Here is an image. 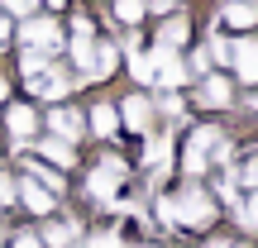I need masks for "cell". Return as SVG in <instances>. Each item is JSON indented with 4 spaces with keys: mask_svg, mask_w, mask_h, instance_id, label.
Wrapping results in <instances>:
<instances>
[{
    "mask_svg": "<svg viewBox=\"0 0 258 248\" xmlns=\"http://www.w3.org/2000/svg\"><path fill=\"white\" fill-rule=\"evenodd\" d=\"M148 215H153V224L163 234H206V229H215L220 224V201L211 196V186L206 182H196V177H186L182 186H172V191H153V201H148ZM172 239V243H177Z\"/></svg>",
    "mask_w": 258,
    "mask_h": 248,
    "instance_id": "1",
    "label": "cell"
},
{
    "mask_svg": "<svg viewBox=\"0 0 258 248\" xmlns=\"http://www.w3.org/2000/svg\"><path fill=\"white\" fill-rule=\"evenodd\" d=\"M67 67L77 72L82 86H96V81H110L115 67H120V43L91 34V38H67Z\"/></svg>",
    "mask_w": 258,
    "mask_h": 248,
    "instance_id": "2",
    "label": "cell"
},
{
    "mask_svg": "<svg viewBox=\"0 0 258 248\" xmlns=\"http://www.w3.org/2000/svg\"><path fill=\"white\" fill-rule=\"evenodd\" d=\"M129 177H134V167H129L120 153L96 157V162L86 167V201L101 205V210H120V205H124V186H129Z\"/></svg>",
    "mask_w": 258,
    "mask_h": 248,
    "instance_id": "3",
    "label": "cell"
},
{
    "mask_svg": "<svg viewBox=\"0 0 258 248\" xmlns=\"http://www.w3.org/2000/svg\"><path fill=\"white\" fill-rule=\"evenodd\" d=\"M15 38H19V48H38V53H48V57H57L67 48V29H62V19L57 15H24V19H15Z\"/></svg>",
    "mask_w": 258,
    "mask_h": 248,
    "instance_id": "4",
    "label": "cell"
},
{
    "mask_svg": "<svg viewBox=\"0 0 258 248\" xmlns=\"http://www.w3.org/2000/svg\"><path fill=\"white\" fill-rule=\"evenodd\" d=\"M0 110H5L10 148H15V153H29V143L43 134V115H38V105H34V101H5Z\"/></svg>",
    "mask_w": 258,
    "mask_h": 248,
    "instance_id": "5",
    "label": "cell"
},
{
    "mask_svg": "<svg viewBox=\"0 0 258 248\" xmlns=\"http://www.w3.org/2000/svg\"><path fill=\"white\" fill-rule=\"evenodd\" d=\"M215 134H220V124H196L191 134H186V143L177 148L182 177H196V182H201V177L211 172V143H215Z\"/></svg>",
    "mask_w": 258,
    "mask_h": 248,
    "instance_id": "6",
    "label": "cell"
},
{
    "mask_svg": "<svg viewBox=\"0 0 258 248\" xmlns=\"http://www.w3.org/2000/svg\"><path fill=\"white\" fill-rule=\"evenodd\" d=\"M38 243L43 248H82V234H86V220L72 210H53L48 220H38Z\"/></svg>",
    "mask_w": 258,
    "mask_h": 248,
    "instance_id": "7",
    "label": "cell"
},
{
    "mask_svg": "<svg viewBox=\"0 0 258 248\" xmlns=\"http://www.w3.org/2000/svg\"><path fill=\"white\" fill-rule=\"evenodd\" d=\"M234 101H239V91H234V76H230V72H206V76H196L191 105L220 115V110H234Z\"/></svg>",
    "mask_w": 258,
    "mask_h": 248,
    "instance_id": "8",
    "label": "cell"
},
{
    "mask_svg": "<svg viewBox=\"0 0 258 248\" xmlns=\"http://www.w3.org/2000/svg\"><path fill=\"white\" fill-rule=\"evenodd\" d=\"M115 115H120V129H129L134 138L158 129V110H153V96L148 91H129L124 101H115Z\"/></svg>",
    "mask_w": 258,
    "mask_h": 248,
    "instance_id": "9",
    "label": "cell"
},
{
    "mask_svg": "<svg viewBox=\"0 0 258 248\" xmlns=\"http://www.w3.org/2000/svg\"><path fill=\"white\" fill-rule=\"evenodd\" d=\"M24 86H29V96H34V101L62 105V101H72V91H77L82 81H77V72H72V67H57V62H53L43 76H34V81H24Z\"/></svg>",
    "mask_w": 258,
    "mask_h": 248,
    "instance_id": "10",
    "label": "cell"
},
{
    "mask_svg": "<svg viewBox=\"0 0 258 248\" xmlns=\"http://www.w3.org/2000/svg\"><path fill=\"white\" fill-rule=\"evenodd\" d=\"M15 205L24 215H34V220H48L53 210H62V201H57L53 191H43L34 177H19V172H15Z\"/></svg>",
    "mask_w": 258,
    "mask_h": 248,
    "instance_id": "11",
    "label": "cell"
},
{
    "mask_svg": "<svg viewBox=\"0 0 258 248\" xmlns=\"http://www.w3.org/2000/svg\"><path fill=\"white\" fill-rule=\"evenodd\" d=\"M43 134L62 138V143H82L86 138V115L77 110L72 101H62V105H53V110L43 115Z\"/></svg>",
    "mask_w": 258,
    "mask_h": 248,
    "instance_id": "12",
    "label": "cell"
},
{
    "mask_svg": "<svg viewBox=\"0 0 258 248\" xmlns=\"http://www.w3.org/2000/svg\"><path fill=\"white\" fill-rule=\"evenodd\" d=\"M29 153H34L38 162L57 167V172H77V167H82V153H77V143H62V138H53V134H38L34 143H29Z\"/></svg>",
    "mask_w": 258,
    "mask_h": 248,
    "instance_id": "13",
    "label": "cell"
},
{
    "mask_svg": "<svg viewBox=\"0 0 258 248\" xmlns=\"http://www.w3.org/2000/svg\"><path fill=\"white\" fill-rule=\"evenodd\" d=\"M230 76L239 86H258V38H234V53H230Z\"/></svg>",
    "mask_w": 258,
    "mask_h": 248,
    "instance_id": "14",
    "label": "cell"
},
{
    "mask_svg": "<svg viewBox=\"0 0 258 248\" xmlns=\"http://www.w3.org/2000/svg\"><path fill=\"white\" fill-rule=\"evenodd\" d=\"M19 177H34V182L43 186V191H53L57 201H62V196H67V172H57V167L38 162L34 153H24V157H19Z\"/></svg>",
    "mask_w": 258,
    "mask_h": 248,
    "instance_id": "15",
    "label": "cell"
},
{
    "mask_svg": "<svg viewBox=\"0 0 258 248\" xmlns=\"http://www.w3.org/2000/svg\"><path fill=\"white\" fill-rule=\"evenodd\" d=\"M86 115V134L96 138V143H105V138H115L120 134V115H115V101H91V110H82Z\"/></svg>",
    "mask_w": 258,
    "mask_h": 248,
    "instance_id": "16",
    "label": "cell"
},
{
    "mask_svg": "<svg viewBox=\"0 0 258 248\" xmlns=\"http://www.w3.org/2000/svg\"><path fill=\"white\" fill-rule=\"evenodd\" d=\"M158 48H172V53H182L186 43H191V19L177 10V15H167L163 24H158V38H153Z\"/></svg>",
    "mask_w": 258,
    "mask_h": 248,
    "instance_id": "17",
    "label": "cell"
},
{
    "mask_svg": "<svg viewBox=\"0 0 258 248\" xmlns=\"http://www.w3.org/2000/svg\"><path fill=\"white\" fill-rule=\"evenodd\" d=\"M220 24L234 29V34H253L258 29V5H249V0H225L220 5Z\"/></svg>",
    "mask_w": 258,
    "mask_h": 248,
    "instance_id": "18",
    "label": "cell"
},
{
    "mask_svg": "<svg viewBox=\"0 0 258 248\" xmlns=\"http://www.w3.org/2000/svg\"><path fill=\"white\" fill-rule=\"evenodd\" d=\"M124 62H129V76H134L139 86H153V57H148V48H124Z\"/></svg>",
    "mask_w": 258,
    "mask_h": 248,
    "instance_id": "19",
    "label": "cell"
},
{
    "mask_svg": "<svg viewBox=\"0 0 258 248\" xmlns=\"http://www.w3.org/2000/svg\"><path fill=\"white\" fill-rule=\"evenodd\" d=\"M53 62H57V57L38 53V48H19V76H24V81H34V76H43V72H48Z\"/></svg>",
    "mask_w": 258,
    "mask_h": 248,
    "instance_id": "20",
    "label": "cell"
},
{
    "mask_svg": "<svg viewBox=\"0 0 258 248\" xmlns=\"http://www.w3.org/2000/svg\"><path fill=\"white\" fill-rule=\"evenodd\" d=\"M153 110H158V120H186V96L182 91H158Z\"/></svg>",
    "mask_w": 258,
    "mask_h": 248,
    "instance_id": "21",
    "label": "cell"
},
{
    "mask_svg": "<svg viewBox=\"0 0 258 248\" xmlns=\"http://www.w3.org/2000/svg\"><path fill=\"white\" fill-rule=\"evenodd\" d=\"M234 220H239L244 234H258V191H244L239 205H234Z\"/></svg>",
    "mask_w": 258,
    "mask_h": 248,
    "instance_id": "22",
    "label": "cell"
},
{
    "mask_svg": "<svg viewBox=\"0 0 258 248\" xmlns=\"http://www.w3.org/2000/svg\"><path fill=\"white\" fill-rule=\"evenodd\" d=\"M115 19H120L124 29H139L148 19V5L144 0H115Z\"/></svg>",
    "mask_w": 258,
    "mask_h": 248,
    "instance_id": "23",
    "label": "cell"
},
{
    "mask_svg": "<svg viewBox=\"0 0 258 248\" xmlns=\"http://www.w3.org/2000/svg\"><path fill=\"white\" fill-rule=\"evenodd\" d=\"M5 210H15V172L0 167V220H5Z\"/></svg>",
    "mask_w": 258,
    "mask_h": 248,
    "instance_id": "24",
    "label": "cell"
},
{
    "mask_svg": "<svg viewBox=\"0 0 258 248\" xmlns=\"http://www.w3.org/2000/svg\"><path fill=\"white\" fill-rule=\"evenodd\" d=\"M0 10H5L10 19H24V15H38L43 0H0Z\"/></svg>",
    "mask_w": 258,
    "mask_h": 248,
    "instance_id": "25",
    "label": "cell"
},
{
    "mask_svg": "<svg viewBox=\"0 0 258 248\" xmlns=\"http://www.w3.org/2000/svg\"><path fill=\"white\" fill-rule=\"evenodd\" d=\"M5 248H43V243H38V234H34V229H10Z\"/></svg>",
    "mask_w": 258,
    "mask_h": 248,
    "instance_id": "26",
    "label": "cell"
},
{
    "mask_svg": "<svg viewBox=\"0 0 258 248\" xmlns=\"http://www.w3.org/2000/svg\"><path fill=\"white\" fill-rule=\"evenodd\" d=\"M144 5H148V15H158V19H167V15H177V10H182L177 0H144Z\"/></svg>",
    "mask_w": 258,
    "mask_h": 248,
    "instance_id": "27",
    "label": "cell"
},
{
    "mask_svg": "<svg viewBox=\"0 0 258 248\" xmlns=\"http://www.w3.org/2000/svg\"><path fill=\"white\" fill-rule=\"evenodd\" d=\"M10 38H15V19H10V15H5V10H0V48H5V43H10Z\"/></svg>",
    "mask_w": 258,
    "mask_h": 248,
    "instance_id": "28",
    "label": "cell"
},
{
    "mask_svg": "<svg viewBox=\"0 0 258 248\" xmlns=\"http://www.w3.org/2000/svg\"><path fill=\"white\" fill-rule=\"evenodd\" d=\"M129 248H177V243H158V239H139V243H129Z\"/></svg>",
    "mask_w": 258,
    "mask_h": 248,
    "instance_id": "29",
    "label": "cell"
},
{
    "mask_svg": "<svg viewBox=\"0 0 258 248\" xmlns=\"http://www.w3.org/2000/svg\"><path fill=\"white\" fill-rule=\"evenodd\" d=\"M5 101H10V76L0 72V105H5Z\"/></svg>",
    "mask_w": 258,
    "mask_h": 248,
    "instance_id": "30",
    "label": "cell"
},
{
    "mask_svg": "<svg viewBox=\"0 0 258 248\" xmlns=\"http://www.w3.org/2000/svg\"><path fill=\"white\" fill-rule=\"evenodd\" d=\"M230 248H258V239H234Z\"/></svg>",
    "mask_w": 258,
    "mask_h": 248,
    "instance_id": "31",
    "label": "cell"
},
{
    "mask_svg": "<svg viewBox=\"0 0 258 248\" xmlns=\"http://www.w3.org/2000/svg\"><path fill=\"white\" fill-rule=\"evenodd\" d=\"M249 110H258V86H249Z\"/></svg>",
    "mask_w": 258,
    "mask_h": 248,
    "instance_id": "32",
    "label": "cell"
},
{
    "mask_svg": "<svg viewBox=\"0 0 258 248\" xmlns=\"http://www.w3.org/2000/svg\"><path fill=\"white\" fill-rule=\"evenodd\" d=\"M43 5H48V10H67V0H43Z\"/></svg>",
    "mask_w": 258,
    "mask_h": 248,
    "instance_id": "33",
    "label": "cell"
},
{
    "mask_svg": "<svg viewBox=\"0 0 258 248\" xmlns=\"http://www.w3.org/2000/svg\"><path fill=\"white\" fill-rule=\"evenodd\" d=\"M0 167H5V162H0Z\"/></svg>",
    "mask_w": 258,
    "mask_h": 248,
    "instance_id": "34",
    "label": "cell"
}]
</instances>
